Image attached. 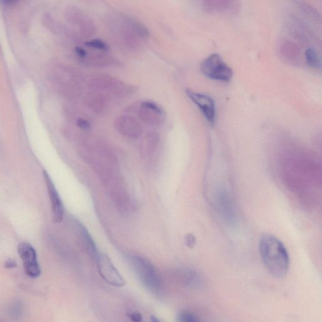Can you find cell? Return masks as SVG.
<instances>
[{"mask_svg":"<svg viewBox=\"0 0 322 322\" xmlns=\"http://www.w3.org/2000/svg\"><path fill=\"white\" fill-rule=\"evenodd\" d=\"M259 253L264 265L271 276L282 279L288 273L290 258L284 244L269 233L261 235L259 244Z\"/></svg>","mask_w":322,"mask_h":322,"instance_id":"obj_1","label":"cell"},{"mask_svg":"<svg viewBox=\"0 0 322 322\" xmlns=\"http://www.w3.org/2000/svg\"><path fill=\"white\" fill-rule=\"evenodd\" d=\"M128 261L142 284L151 292L157 293L162 288V281L158 271L148 259L137 255H130Z\"/></svg>","mask_w":322,"mask_h":322,"instance_id":"obj_2","label":"cell"},{"mask_svg":"<svg viewBox=\"0 0 322 322\" xmlns=\"http://www.w3.org/2000/svg\"><path fill=\"white\" fill-rule=\"evenodd\" d=\"M89 87L93 92L107 96L122 98L133 92L131 87L115 77L109 75H98L90 80Z\"/></svg>","mask_w":322,"mask_h":322,"instance_id":"obj_3","label":"cell"},{"mask_svg":"<svg viewBox=\"0 0 322 322\" xmlns=\"http://www.w3.org/2000/svg\"><path fill=\"white\" fill-rule=\"evenodd\" d=\"M119 31L121 39L125 46L132 49H139L142 40L149 36V32L146 27L139 21L127 19L124 20Z\"/></svg>","mask_w":322,"mask_h":322,"instance_id":"obj_4","label":"cell"},{"mask_svg":"<svg viewBox=\"0 0 322 322\" xmlns=\"http://www.w3.org/2000/svg\"><path fill=\"white\" fill-rule=\"evenodd\" d=\"M201 71L209 78L220 81H230L233 76L232 69L217 53L209 55L203 60Z\"/></svg>","mask_w":322,"mask_h":322,"instance_id":"obj_5","label":"cell"},{"mask_svg":"<svg viewBox=\"0 0 322 322\" xmlns=\"http://www.w3.org/2000/svg\"><path fill=\"white\" fill-rule=\"evenodd\" d=\"M95 262L96 263L99 275L106 282L116 287L125 286V281L124 278L107 254L99 253Z\"/></svg>","mask_w":322,"mask_h":322,"instance_id":"obj_6","label":"cell"},{"mask_svg":"<svg viewBox=\"0 0 322 322\" xmlns=\"http://www.w3.org/2000/svg\"><path fill=\"white\" fill-rule=\"evenodd\" d=\"M114 124L118 133L127 139L138 140L143 133V128L139 120L129 114L118 116Z\"/></svg>","mask_w":322,"mask_h":322,"instance_id":"obj_7","label":"cell"},{"mask_svg":"<svg viewBox=\"0 0 322 322\" xmlns=\"http://www.w3.org/2000/svg\"><path fill=\"white\" fill-rule=\"evenodd\" d=\"M17 250L23 261L26 274L30 278H38L41 274V269L38 260L35 248L27 243L19 244Z\"/></svg>","mask_w":322,"mask_h":322,"instance_id":"obj_8","label":"cell"},{"mask_svg":"<svg viewBox=\"0 0 322 322\" xmlns=\"http://www.w3.org/2000/svg\"><path fill=\"white\" fill-rule=\"evenodd\" d=\"M43 176L46 185L47 191L51 202L52 215L53 221L56 224H59L63 220L64 216V208L63 204L60 198L59 193L56 189L55 184L52 181L46 170H43Z\"/></svg>","mask_w":322,"mask_h":322,"instance_id":"obj_9","label":"cell"},{"mask_svg":"<svg viewBox=\"0 0 322 322\" xmlns=\"http://www.w3.org/2000/svg\"><path fill=\"white\" fill-rule=\"evenodd\" d=\"M187 94L202 112L203 115L211 125L215 124L216 110L215 102L208 95L199 94L191 90H187Z\"/></svg>","mask_w":322,"mask_h":322,"instance_id":"obj_10","label":"cell"},{"mask_svg":"<svg viewBox=\"0 0 322 322\" xmlns=\"http://www.w3.org/2000/svg\"><path fill=\"white\" fill-rule=\"evenodd\" d=\"M137 115L145 124L156 126L163 122L164 112L156 103L148 101L141 103L137 111Z\"/></svg>","mask_w":322,"mask_h":322,"instance_id":"obj_11","label":"cell"},{"mask_svg":"<svg viewBox=\"0 0 322 322\" xmlns=\"http://www.w3.org/2000/svg\"><path fill=\"white\" fill-rule=\"evenodd\" d=\"M75 224L80 247L92 260L96 261L99 252L89 231L81 222L77 220L75 221Z\"/></svg>","mask_w":322,"mask_h":322,"instance_id":"obj_12","label":"cell"},{"mask_svg":"<svg viewBox=\"0 0 322 322\" xmlns=\"http://www.w3.org/2000/svg\"><path fill=\"white\" fill-rule=\"evenodd\" d=\"M86 107L95 113H102L107 106V97L98 92H91L84 99Z\"/></svg>","mask_w":322,"mask_h":322,"instance_id":"obj_13","label":"cell"},{"mask_svg":"<svg viewBox=\"0 0 322 322\" xmlns=\"http://www.w3.org/2000/svg\"><path fill=\"white\" fill-rule=\"evenodd\" d=\"M227 193H220L218 197V206L221 214L223 215L226 220L233 223L235 219L234 210H233L232 203L229 196L226 195Z\"/></svg>","mask_w":322,"mask_h":322,"instance_id":"obj_14","label":"cell"},{"mask_svg":"<svg viewBox=\"0 0 322 322\" xmlns=\"http://www.w3.org/2000/svg\"><path fill=\"white\" fill-rule=\"evenodd\" d=\"M179 278L181 282L190 287H198L202 284L200 276L193 270L183 269L178 271Z\"/></svg>","mask_w":322,"mask_h":322,"instance_id":"obj_15","label":"cell"},{"mask_svg":"<svg viewBox=\"0 0 322 322\" xmlns=\"http://www.w3.org/2000/svg\"><path fill=\"white\" fill-rule=\"evenodd\" d=\"M84 60H86L88 63L98 66H107L112 64L114 61L111 57L106 55L105 53L94 54L91 56L87 55Z\"/></svg>","mask_w":322,"mask_h":322,"instance_id":"obj_16","label":"cell"},{"mask_svg":"<svg viewBox=\"0 0 322 322\" xmlns=\"http://www.w3.org/2000/svg\"><path fill=\"white\" fill-rule=\"evenodd\" d=\"M159 142V135L156 132H150L146 134L143 142V147L146 152L151 154L157 148Z\"/></svg>","mask_w":322,"mask_h":322,"instance_id":"obj_17","label":"cell"},{"mask_svg":"<svg viewBox=\"0 0 322 322\" xmlns=\"http://www.w3.org/2000/svg\"><path fill=\"white\" fill-rule=\"evenodd\" d=\"M306 62L313 68H320L321 67V59L318 56L316 51L312 48H309L305 52Z\"/></svg>","mask_w":322,"mask_h":322,"instance_id":"obj_18","label":"cell"},{"mask_svg":"<svg viewBox=\"0 0 322 322\" xmlns=\"http://www.w3.org/2000/svg\"><path fill=\"white\" fill-rule=\"evenodd\" d=\"M177 322H202L195 313L190 310H183L177 316Z\"/></svg>","mask_w":322,"mask_h":322,"instance_id":"obj_19","label":"cell"},{"mask_svg":"<svg viewBox=\"0 0 322 322\" xmlns=\"http://www.w3.org/2000/svg\"><path fill=\"white\" fill-rule=\"evenodd\" d=\"M86 46L90 48L96 50V51L107 52L109 50V45L104 41L99 39H94L88 41L85 43Z\"/></svg>","mask_w":322,"mask_h":322,"instance_id":"obj_20","label":"cell"},{"mask_svg":"<svg viewBox=\"0 0 322 322\" xmlns=\"http://www.w3.org/2000/svg\"><path fill=\"white\" fill-rule=\"evenodd\" d=\"M23 305L20 300L15 301L9 307V313L11 317L15 319H19L23 313Z\"/></svg>","mask_w":322,"mask_h":322,"instance_id":"obj_21","label":"cell"},{"mask_svg":"<svg viewBox=\"0 0 322 322\" xmlns=\"http://www.w3.org/2000/svg\"><path fill=\"white\" fill-rule=\"evenodd\" d=\"M77 125L80 129L84 131H88L91 129V124L87 120L80 118L77 121Z\"/></svg>","mask_w":322,"mask_h":322,"instance_id":"obj_22","label":"cell"},{"mask_svg":"<svg viewBox=\"0 0 322 322\" xmlns=\"http://www.w3.org/2000/svg\"><path fill=\"white\" fill-rule=\"evenodd\" d=\"M128 317L133 322H142L143 321V317L141 313L139 312H131L128 313Z\"/></svg>","mask_w":322,"mask_h":322,"instance_id":"obj_23","label":"cell"},{"mask_svg":"<svg viewBox=\"0 0 322 322\" xmlns=\"http://www.w3.org/2000/svg\"><path fill=\"white\" fill-rule=\"evenodd\" d=\"M185 244L188 247L193 248L196 244V238L191 233H189L185 237Z\"/></svg>","mask_w":322,"mask_h":322,"instance_id":"obj_24","label":"cell"},{"mask_svg":"<svg viewBox=\"0 0 322 322\" xmlns=\"http://www.w3.org/2000/svg\"><path fill=\"white\" fill-rule=\"evenodd\" d=\"M76 53L80 59L84 60L85 59L86 56L88 55V52L85 49L82 48V47H77L76 49Z\"/></svg>","mask_w":322,"mask_h":322,"instance_id":"obj_25","label":"cell"},{"mask_svg":"<svg viewBox=\"0 0 322 322\" xmlns=\"http://www.w3.org/2000/svg\"><path fill=\"white\" fill-rule=\"evenodd\" d=\"M5 266L8 269H14L17 266L16 261L12 259H8L5 263Z\"/></svg>","mask_w":322,"mask_h":322,"instance_id":"obj_26","label":"cell"},{"mask_svg":"<svg viewBox=\"0 0 322 322\" xmlns=\"http://www.w3.org/2000/svg\"><path fill=\"white\" fill-rule=\"evenodd\" d=\"M151 322H161L159 321L158 319H157V318H155L154 317H152V318H151Z\"/></svg>","mask_w":322,"mask_h":322,"instance_id":"obj_27","label":"cell"},{"mask_svg":"<svg viewBox=\"0 0 322 322\" xmlns=\"http://www.w3.org/2000/svg\"></svg>","mask_w":322,"mask_h":322,"instance_id":"obj_28","label":"cell"}]
</instances>
